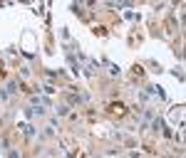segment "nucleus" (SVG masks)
Wrapping results in <instances>:
<instances>
[{"label": "nucleus", "mask_w": 186, "mask_h": 158, "mask_svg": "<svg viewBox=\"0 0 186 158\" xmlns=\"http://www.w3.org/2000/svg\"><path fill=\"white\" fill-rule=\"evenodd\" d=\"M20 128H23V133H25V136H32V128L27 126V123H20Z\"/></svg>", "instance_id": "nucleus-1"}]
</instances>
